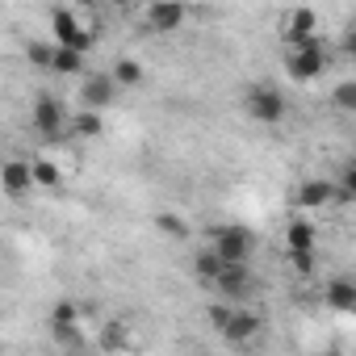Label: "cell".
I'll use <instances>...</instances> for the list:
<instances>
[{
    "instance_id": "9a60e30c",
    "label": "cell",
    "mask_w": 356,
    "mask_h": 356,
    "mask_svg": "<svg viewBox=\"0 0 356 356\" xmlns=\"http://www.w3.org/2000/svg\"><path fill=\"white\" fill-rule=\"evenodd\" d=\"M143 76H147V72H143V63H138V59H130V55H122V59L113 63V72H109V80H113L122 92H126V88H138V84H143Z\"/></svg>"
},
{
    "instance_id": "d6986e66",
    "label": "cell",
    "mask_w": 356,
    "mask_h": 356,
    "mask_svg": "<svg viewBox=\"0 0 356 356\" xmlns=\"http://www.w3.org/2000/svg\"><path fill=\"white\" fill-rule=\"evenodd\" d=\"M67 130H72V134H80V138H97V134L105 130V122H101V113H97V109H80L76 118H67Z\"/></svg>"
},
{
    "instance_id": "7c38bea8",
    "label": "cell",
    "mask_w": 356,
    "mask_h": 356,
    "mask_svg": "<svg viewBox=\"0 0 356 356\" xmlns=\"http://www.w3.org/2000/svg\"><path fill=\"white\" fill-rule=\"evenodd\" d=\"M118 97V84L105 76V72H88V80H84V88H80V101H84V109H105L109 101Z\"/></svg>"
},
{
    "instance_id": "5bb4252c",
    "label": "cell",
    "mask_w": 356,
    "mask_h": 356,
    "mask_svg": "<svg viewBox=\"0 0 356 356\" xmlns=\"http://www.w3.org/2000/svg\"><path fill=\"white\" fill-rule=\"evenodd\" d=\"M30 172H34V189H47V193H59L63 189V168L47 155L30 159Z\"/></svg>"
},
{
    "instance_id": "7402d4cb",
    "label": "cell",
    "mask_w": 356,
    "mask_h": 356,
    "mask_svg": "<svg viewBox=\"0 0 356 356\" xmlns=\"http://www.w3.org/2000/svg\"><path fill=\"white\" fill-rule=\"evenodd\" d=\"M155 231H163L168 239H185V235H189V222H185L181 214H172V210H159V214H155Z\"/></svg>"
},
{
    "instance_id": "e0dca14e",
    "label": "cell",
    "mask_w": 356,
    "mask_h": 356,
    "mask_svg": "<svg viewBox=\"0 0 356 356\" xmlns=\"http://www.w3.org/2000/svg\"><path fill=\"white\" fill-rule=\"evenodd\" d=\"M318 243V231H314V222H302V218H293L289 227H285V248L289 252H306V248H314Z\"/></svg>"
},
{
    "instance_id": "cb8c5ba5",
    "label": "cell",
    "mask_w": 356,
    "mask_h": 356,
    "mask_svg": "<svg viewBox=\"0 0 356 356\" xmlns=\"http://www.w3.org/2000/svg\"><path fill=\"white\" fill-rule=\"evenodd\" d=\"M26 55H30V63H34V67L51 72V59H55V42H26Z\"/></svg>"
},
{
    "instance_id": "52a82bcc",
    "label": "cell",
    "mask_w": 356,
    "mask_h": 356,
    "mask_svg": "<svg viewBox=\"0 0 356 356\" xmlns=\"http://www.w3.org/2000/svg\"><path fill=\"white\" fill-rule=\"evenodd\" d=\"M189 22V5L185 0H151L147 5V26L155 34H172V30H181Z\"/></svg>"
},
{
    "instance_id": "ffe728a7",
    "label": "cell",
    "mask_w": 356,
    "mask_h": 356,
    "mask_svg": "<svg viewBox=\"0 0 356 356\" xmlns=\"http://www.w3.org/2000/svg\"><path fill=\"white\" fill-rule=\"evenodd\" d=\"M218 268H222V256H218L214 248H202V252L193 256V273H197V281H206V285H210V281L218 277Z\"/></svg>"
},
{
    "instance_id": "3957f363",
    "label": "cell",
    "mask_w": 356,
    "mask_h": 356,
    "mask_svg": "<svg viewBox=\"0 0 356 356\" xmlns=\"http://www.w3.org/2000/svg\"><path fill=\"white\" fill-rule=\"evenodd\" d=\"M51 42L55 47H72V51H80V55H88L92 51V42H97V34L76 17V9H55L51 13Z\"/></svg>"
},
{
    "instance_id": "4fadbf2b",
    "label": "cell",
    "mask_w": 356,
    "mask_h": 356,
    "mask_svg": "<svg viewBox=\"0 0 356 356\" xmlns=\"http://www.w3.org/2000/svg\"><path fill=\"white\" fill-rule=\"evenodd\" d=\"M323 298H327L331 310L352 314V310H356V281H352V277H331L327 289H323Z\"/></svg>"
},
{
    "instance_id": "277c9868",
    "label": "cell",
    "mask_w": 356,
    "mask_h": 356,
    "mask_svg": "<svg viewBox=\"0 0 356 356\" xmlns=\"http://www.w3.org/2000/svg\"><path fill=\"white\" fill-rule=\"evenodd\" d=\"M210 248H214L222 260H231V264H248L252 252H256V235H252L248 227H239V222H222V227H214Z\"/></svg>"
},
{
    "instance_id": "ba28073f",
    "label": "cell",
    "mask_w": 356,
    "mask_h": 356,
    "mask_svg": "<svg viewBox=\"0 0 356 356\" xmlns=\"http://www.w3.org/2000/svg\"><path fill=\"white\" fill-rule=\"evenodd\" d=\"M210 289H218V298H243V293L256 289V281H252V268H248V264L222 260V268H218V277L210 281Z\"/></svg>"
},
{
    "instance_id": "9c48e42d",
    "label": "cell",
    "mask_w": 356,
    "mask_h": 356,
    "mask_svg": "<svg viewBox=\"0 0 356 356\" xmlns=\"http://www.w3.org/2000/svg\"><path fill=\"white\" fill-rule=\"evenodd\" d=\"M260 327H264V318L256 310H231V318L222 323V339L235 343V348H243V343H252L260 335Z\"/></svg>"
},
{
    "instance_id": "8992f818",
    "label": "cell",
    "mask_w": 356,
    "mask_h": 356,
    "mask_svg": "<svg viewBox=\"0 0 356 356\" xmlns=\"http://www.w3.org/2000/svg\"><path fill=\"white\" fill-rule=\"evenodd\" d=\"M0 193H5L9 202H22L26 193H34L30 159H5V163H0Z\"/></svg>"
},
{
    "instance_id": "d4e9b609",
    "label": "cell",
    "mask_w": 356,
    "mask_h": 356,
    "mask_svg": "<svg viewBox=\"0 0 356 356\" xmlns=\"http://www.w3.org/2000/svg\"><path fill=\"white\" fill-rule=\"evenodd\" d=\"M84 314H80V302H67V298H59L55 306H51V318L47 323H80Z\"/></svg>"
},
{
    "instance_id": "484cf974",
    "label": "cell",
    "mask_w": 356,
    "mask_h": 356,
    "mask_svg": "<svg viewBox=\"0 0 356 356\" xmlns=\"http://www.w3.org/2000/svg\"><path fill=\"white\" fill-rule=\"evenodd\" d=\"M335 105H339L343 113L356 109V84H352V80H339V84H335Z\"/></svg>"
},
{
    "instance_id": "5b68a950",
    "label": "cell",
    "mask_w": 356,
    "mask_h": 356,
    "mask_svg": "<svg viewBox=\"0 0 356 356\" xmlns=\"http://www.w3.org/2000/svg\"><path fill=\"white\" fill-rule=\"evenodd\" d=\"M30 122L42 138H59V134H67V105L55 92H38L34 109H30Z\"/></svg>"
},
{
    "instance_id": "2e32d148",
    "label": "cell",
    "mask_w": 356,
    "mask_h": 356,
    "mask_svg": "<svg viewBox=\"0 0 356 356\" xmlns=\"http://www.w3.org/2000/svg\"><path fill=\"white\" fill-rule=\"evenodd\" d=\"M97 348H101V352H118V348H130V327H126L122 318H109V323H101Z\"/></svg>"
},
{
    "instance_id": "30bf717a",
    "label": "cell",
    "mask_w": 356,
    "mask_h": 356,
    "mask_svg": "<svg viewBox=\"0 0 356 356\" xmlns=\"http://www.w3.org/2000/svg\"><path fill=\"white\" fill-rule=\"evenodd\" d=\"M318 30V13L310 9V5H298V9H289L285 13V22H281V38H285V47H298L306 34H314Z\"/></svg>"
},
{
    "instance_id": "4316f807",
    "label": "cell",
    "mask_w": 356,
    "mask_h": 356,
    "mask_svg": "<svg viewBox=\"0 0 356 356\" xmlns=\"http://www.w3.org/2000/svg\"><path fill=\"white\" fill-rule=\"evenodd\" d=\"M289 264H293L298 277H314V248H306V252H289Z\"/></svg>"
},
{
    "instance_id": "7a4b0ae2",
    "label": "cell",
    "mask_w": 356,
    "mask_h": 356,
    "mask_svg": "<svg viewBox=\"0 0 356 356\" xmlns=\"http://www.w3.org/2000/svg\"><path fill=\"white\" fill-rule=\"evenodd\" d=\"M243 109H248L252 122H260V126H277V122L289 113V101H285V92H281L277 84L260 80V84H248V92H243Z\"/></svg>"
},
{
    "instance_id": "603a6c76",
    "label": "cell",
    "mask_w": 356,
    "mask_h": 356,
    "mask_svg": "<svg viewBox=\"0 0 356 356\" xmlns=\"http://www.w3.org/2000/svg\"><path fill=\"white\" fill-rule=\"evenodd\" d=\"M331 185H335V202H352L356 197V163H343Z\"/></svg>"
},
{
    "instance_id": "ac0fdd59",
    "label": "cell",
    "mask_w": 356,
    "mask_h": 356,
    "mask_svg": "<svg viewBox=\"0 0 356 356\" xmlns=\"http://www.w3.org/2000/svg\"><path fill=\"white\" fill-rule=\"evenodd\" d=\"M51 72H55V76H80V72H84V55L72 51V47H55Z\"/></svg>"
},
{
    "instance_id": "83f0119b",
    "label": "cell",
    "mask_w": 356,
    "mask_h": 356,
    "mask_svg": "<svg viewBox=\"0 0 356 356\" xmlns=\"http://www.w3.org/2000/svg\"><path fill=\"white\" fill-rule=\"evenodd\" d=\"M231 310H235V306H231V302H210V310H206V314H210V323H214V327H218V331H222V323H227V318H231Z\"/></svg>"
},
{
    "instance_id": "8fae6325",
    "label": "cell",
    "mask_w": 356,
    "mask_h": 356,
    "mask_svg": "<svg viewBox=\"0 0 356 356\" xmlns=\"http://www.w3.org/2000/svg\"><path fill=\"white\" fill-rule=\"evenodd\" d=\"M293 202H298L302 210H327V206L335 202V185L327 181V176H310V181H302V185H298Z\"/></svg>"
},
{
    "instance_id": "44dd1931",
    "label": "cell",
    "mask_w": 356,
    "mask_h": 356,
    "mask_svg": "<svg viewBox=\"0 0 356 356\" xmlns=\"http://www.w3.org/2000/svg\"><path fill=\"white\" fill-rule=\"evenodd\" d=\"M51 339L59 348H84V335H80V323H47Z\"/></svg>"
},
{
    "instance_id": "6da1fadb",
    "label": "cell",
    "mask_w": 356,
    "mask_h": 356,
    "mask_svg": "<svg viewBox=\"0 0 356 356\" xmlns=\"http://www.w3.org/2000/svg\"><path fill=\"white\" fill-rule=\"evenodd\" d=\"M323 72H327V47H323L318 34H306L298 47L285 51V76H289V80L310 84V80H318Z\"/></svg>"
}]
</instances>
